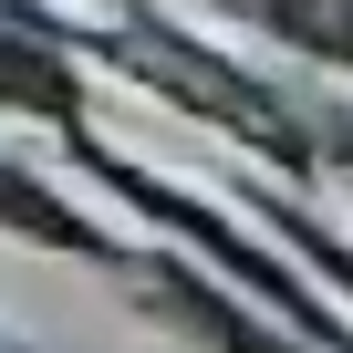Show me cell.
Segmentation results:
<instances>
[{"instance_id": "cell-2", "label": "cell", "mask_w": 353, "mask_h": 353, "mask_svg": "<svg viewBox=\"0 0 353 353\" xmlns=\"http://www.w3.org/2000/svg\"><path fill=\"white\" fill-rule=\"evenodd\" d=\"M0 104H42V114H73V83H63L52 63H32V52H11V42H0Z\"/></svg>"}, {"instance_id": "cell-1", "label": "cell", "mask_w": 353, "mask_h": 353, "mask_svg": "<svg viewBox=\"0 0 353 353\" xmlns=\"http://www.w3.org/2000/svg\"><path fill=\"white\" fill-rule=\"evenodd\" d=\"M156 301L188 322V332H208V343H229V353H281V332H260V322H239L229 301H208V291H188V281H156Z\"/></svg>"}]
</instances>
